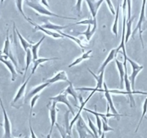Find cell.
<instances>
[{
  "label": "cell",
  "mask_w": 147,
  "mask_h": 138,
  "mask_svg": "<svg viewBox=\"0 0 147 138\" xmlns=\"http://www.w3.org/2000/svg\"><path fill=\"white\" fill-rule=\"evenodd\" d=\"M146 3V1H144V2H142V7H141V13H140L139 20H138L136 27L135 29H134V31L132 32V35H131L133 38H134V36H135L136 32H137V30L139 31L140 40H141V45H142L143 48H144V41H143L142 33L143 32H144V31L147 28V20L146 19V15H145Z\"/></svg>",
  "instance_id": "6da1fadb"
},
{
  "label": "cell",
  "mask_w": 147,
  "mask_h": 138,
  "mask_svg": "<svg viewBox=\"0 0 147 138\" xmlns=\"http://www.w3.org/2000/svg\"><path fill=\"white\" fill-rule=\"evenodd\" d=\"M28 6H29L30 7L32 8V9L36 11L38 13L40 14V15H46V16H51V17H56L59 18H62V19H71V20H75L77 19V18L75 17H67L64 16H61V15H57V14L53 13V12H51L50 10L47 9V8L44 7L41 4L38 3V2H30V1H28L26 2Z\"/></svg>",
  "instance_id": "7a4b0ae2"
},
{
  "label": "cell",
  "mask_w": 147,
  "mask_h": 138,
  "mask_svg": "<svg viewBox=\"0 0 147 138\" xmlns=\"http://www.w3.org/2000/svg\"><path fill=\"white\" fill-rule=\"evenodd\" d=\"M125 69V76H124V84L125 87V92L127 93V95L128 96L129 98L130 103H131V107L135 106V101L134 98V94H143V95H147V92H143V91H133L131 88V82L128 79V71H127V68Z\"/></svg>",
  "instance_id": "3957f363"
},
{
  "label": "cell",
  "mask_w": 147,
  "mask_h": 138,
  "mask_svg": "<svg viewBox=\"0 0 147 138\" xmlns=\"http://www.w3.org/2000/svg\"><path fill=\"white\" fill-rule=\"evenodd\" d=\"M76 127H77V129L78 131L80 138H87L88 134L91 135V136L93 138H95L94 137V134L90 130V128L87 126L85 122L84 121V119H83L82 116H80L79 117L78 120L76 122Z\"/></svg>",
  "instance_id": "277c9868"
},
{
  "label": "cell",
  "mask_w": 147,
  "mask_h": 138,
  "mask_svg": "<svg viewBox=\"0 0 147 138\" xmlns=\"http://www.w3.org/2000/svg\"><path fill=\"white\" fill-rule=\"evenodd\" d=\"M127 61L129 62L130 64H131V68H132V73H131V75L128 76V79H129L130 82H131V88H132L133 91H135L136 78L137 75L139 74L140 71L144 68V66L138 65V63H136L135 61H134V60H131V59H130L128 57V58H127Z\"/></svg>",
  "instance_id": "5b68a950"
},
{
  "label": "cell",
  "mask_w": 147,
  "mask_h": 138,
  "mask_svg": "<svg viewBox=\"0 0 147 138\" xmlns=\"http://www.w3.org/2000/svg\"><path fill=\"white\" fill-rule=\"evenodd\" d=\"M0 105L2 107V112L4 115V136L3 138H11L12 137V127H11V122L8 117L7 113L5 108L4 107L3 102L2 99L0 98Z\"/></svg>",
  "instance_id": "8992f818"
},
{
  "label": "cell",
  "mask_w": 147,
  "mask_h": 138,
  "mask_svg": "<svg viewBox=\"0 0 147 138\" xmlns=\"http://www.w3.org/2000/svg\"><path fill=\"white\" fill-rule=\"evenodd\" d=\"M2 55L8 57L11 60L14 65L16 66L18 68V63H17L16 60L15 59L13 56V53L12 52V49H11V44H10V40H9V29L7 30V36H6V40H5V44H4V48L2 51Z\"/></svg>",
  "instance_id": "52a82bcc"
},
{
  "label": "cell",
  "mask_w": 147,
  "mask_h": 138,
  "mask_svg": "<svg viewBox=\"0 0 147 138\" xmlns=\"http://www.w3.org/2000/svg\"><path fill=\"white\" fill-rule=\"evenodd\" d=\"M127 5H128V14H127L126 19V34H125V44H126L128 41L130 36L132 35V23L134 19V17H131V2L127 1Z\"/></svg>",
  "instance_id": "ba28073f"
},
{
  "label": "cell",
  "mask_w": 147,
  "mask_h": 138,
  "mask_svg": "<svg viewBox=\"0 0 147 138\" xmlns=\"http://www.w3.org/2000/svg\"><path fill=\"white\" fill-rule=\"evenodd\" d=\"M50 100H52V101H55V102L56 103L59 102V103H62V104H64V105L67 107L68 109H69V111L71 112L72 115H74V114H75L74 113V110L73 107H72L70 102H69V101L68 100L67 94H66L64 91H63V92L59 94V95L56 96L51 97Z\"/></svg>",
  "instance_id": "9c48e42d"
},
{
  "label": "cell",
  "mask_w": 147,
  "mask_h": 138,
  "mask_svg": "<svg viewBox=\"0 0 147 138\" xmlns=\"http://www.w3.org/2000/svg\"><path fill=\"white\" fill-rule=\"evenodd\" d=\"M0 61L2 62V63H3L4 64L7 66V68L9 69V71H10L11 73V76H12L11 79H12V81H15L17 76H18V73H17L16 69H15L12 62L11 61V60H8V57L2 55V52L0 53Z\"/></svg>",
  "instance_id": "30bf717a"
},
{
  "label": "cell",
  "mask_w": 147,
  "mask_h": 138,
  "mask_svg": "<svg viewBox=\"0 0 147 138\" xmlns=\"http://www.w3.org/2000/svg\"><path fill=\"white\" fill-rule=\"evenodd\" d=\"M56 104H57V103L53 101L52 105L49 107V117H50V119H51V129H50V132H49V134H50V135H51L52 131H53V127H54L56 124V119H57V112H58V109L57 108H56Z\"/></svg>",
  "instance_id": "8fae6325"
},
{
  "label": "cell",
  "mask_w": 147,
  "mask_h": 138,
  "mask_svg": "<svg viewBox=\"0 0 147 138\" xmlns=\"http://www.w3.org/2000/svg\"><path fill=\"white\" fill-rule=\"evenodd\" d=\"M103 2H104L103 0H100V1H92V0H91V1H86L85 2V3L88 6L89 9L90 11V14L92 15L93 19H96L97 12H98L100 6H101Z\"/></svg>",
  "instance_id": "7c38bea8"
},
{
  "label": "cell",
  "mask_w": 147,
  "mask_h": 138,
  "mask_svg": "<svg viewBox=\"0 0 147 138\" xmlns=\"http://www.w3.org/2000/svg\"><path fill=\"white\" fill-rule=\"evenodd\" d=\"M95 92H96V91H92V93H91V94H90V95L88 96V97H87V98H86V100H85V101H83V99H82V96H80V101H81V105H80V110H79V112H77V115H76V116L74 117V119H72V121H71V122L70 125H69V130H70V131H71L72 127H73L74 124L75 123V122H77V121L78 120L79 117H80L81 116V112H82V111L83 109H84V106H85V105H86V104H87V103L88 102V101H89V100H90V98H91L92 96H93V94H94V93H95Z\"/></svg>",
  "instance_id": "4fadbf2b"
},
{
  "label": "cell",
  "mask_w": 147,
  "mask_h": 138,
  "mask_svg": "<svg viewBox=\"0 0 147 138\" xmlns=\"http://www.w3.org/2000/svg\"><path fill=\"white\" fill-rule=\"evenodd\" d=\"M58 81H66V82L69 83V84L71 83V81H69V78H68L66 72H65L64 71H59V72L57 73L54 76L52 77L51 78L46 80V82L49 83V84H54V83L58 82Z\"/></svg>",
  "instance_id": "5bb4252c"
},
{
  "label": "cell",
  "mask_w": 147,
  "mask_h": 138,
  "mask_svg": "<svg viewBox=\"0 0 147 138\" xmlns=\"http://www.w3.org/2000/svg\"><path fill=\"white\" fill-rule=\"evenodd\" d=\"M29 23H30L31 25H33L34 26V31H36V30H40L41 31V32H44L46 35H48V36H51V37L53 38H56V39H58V38H63V36H61L60 34L58 33V32H53V31H51V30H49V29H44V28L42 27L41 26H40V25H37V24H35V22H32V20H30L29 22Z\"/></svg>",
  "instance_id": "9a60e30c"
},
{
  "label": "cell",
  "mask_w": 147,
  "mask_h": 138,
  "mask_svg": "<svg viewBox=\"0 0 147 138\" xmlns=\"http://www.w3.org/2000/svg\"><path fill=\"white\" fill-rule=\"evenodd\" d=\"M103 87H104V94H105V96L106 98V100H107V105H108L109 107H110V109H111V111H112L113 114H114V115H119V114L118 113V112H117L116 109H115V106H114V104H113V99H112V97H111V95H110V93L109 92V89L108 88H107V85H106L105 83H104L103 84Z\"/></svg>",
  "instance_id": "2e32d148"
},
{
  "label": "cell",
  "mask_w": 147,
  "mask_h": 138,
  "mask_svg": "<svg viewBox=\"0 0 147 138\" xmlns=\"http://www.w3.org/2000/svg\"><path fill=\"white\" fill-rule=\"evenodd\" d=\"M31 76H32L30 75L29 77H28V78H27L25 81H24V83L22 84V86L20 87V88L18 89V93L16 94V96H15V98H14V99H13V101H12V105H15V103L18 102V101H19V100L20 99L22 96H23L24 94H25V88H26L27 85H28V82H29Z\"/></svg>",
  "instance_id": "e0dca14e"
},
{
  "label": "cell",
  "mask_w": 147,
  "mask_h": 138,
  "mask_svg": "<svg viewBox=\"0 0 147 138\" xmlns=\"http://www.w3.org/2000/svg\"><path fill=\"white\" fill-rule=\"evenodd\" d=\"M117 53H118V52H117L116 49H112V50H110L108 56H107V58H106V59L105 60V61L103 62L102 64L101 67L100 68V70H99L98 71L99 74L102 72V71H105V68L107 67L108 63L112 61L114 58H115V56H116Z\"/></svg>",
  "instance_id": "ac0fdd59"
},
{
  "label": "cell",
  "mask_w": 147,
  "mask_h": 138,
  "mask_svg": "<svg viewBox=\"0 0 147 138\" xmlns=\"http://www.w3.org/2000/svg\"><path fill=\"white\" fill-rule=\"evenodd\" d=\"M49 85V83L45 82L44 84H42L41 85L35 87V88H33L32 90H31V91L28 93V94H27L26 98H25V102L26 103L27 101H28L29 99L32 98L34 96L37 95V94H38L39 92H40L42 90L44 89V88H46V87H47Z\"/></svg>",
  "instance_id": "d6986e66"
},
{
  "label": "cell",
  "mask_w": 147,
  "mask_h": 138,
  "mask_svg": "<svg viewBox=\"0 0 147 138\" xmlns=\"http://www.w3.org/2000/svg\"><path fill=\"white\" fill-rule=\"evenodd\" d=\"M59 58H38L37 60L32 61V63H33V66H32V71H31L30 75L32 76V74H35V71L37 70L38 67L40 64H42V63H46V62H48V61H50V60H59Z\"/></svg>",
  "instance_id": "ffe728a7"
},
{
  "label": "cell",
  "mask_w": 147,
  "mask_h": 138,
  "mask_svg": "<svg viewBox=\"0 0 147 138\" xmlns=\"http://www.w3.org/2000/svg\"><path fill=\"white\" fill-rule=\"evenodd\" d=\"M42 27L44 28V29H49V30H56V32L58 31H61L62 29H65V28L69 27V25H66V26H62V25H54L52 22H50L49 21H46L45 22L44 25H42Z\"/></svg>",
  "instance_id": "44dd1931"
},
{
  "label": "cell",
  "mask_w": 147,
  "mask_h": 138,
  "mask_svg": "<svg viewBox=\"0 0 147 138\" xmlns=\"http://www.w3.org/2000/svg\"><path fill=\"white\" fill-rule=\"evenodd\" d=\"M115 63H116L117 68H118V73H119L120 81H121V88L123 89L124 84V76H125V69H124L123 63L115 58Z\"/></svg>",
  "instance_id": "7402d4cb"
},
{
  "label": "cell",
  "mask_w": 147,
  "mask_h": 138,
  "mask_svg": "<svg viewBox=\"0 0 147 138\" xmlns=\"http://www.w3.org/2000/svg\"><path fill=\"white\" fill-rule=\"evenodd\" d=\"M92 25H87V30L84 31L83 32H79V35H84V36L87 38V41H90L91 40V38H92L93 35L95 33L96 30H97V25H93L92 27H91Z\"/></svg>",
  "instance_id": "603a6c76"
},
{
  "label": "cell",
  "mask_w": 147,
  "mask_h": 138,
  "mask_svg": "<svg viewBox=\"0 0 147 138\" xmlns=\"http://www.w3.org/2000/svg\"><path fill=\"white\" fill-rule=\"evenodd\" d=\"M44 39H45V36H43V37H42V38L40 39L38 43H35V44L32 43V45L31 46L30 50H31V53H32V61H34V60H37V59L38 58V50L39 47H40V46L41 45V43H43Z\"/></svg>",
  "instance_id": "cb8c5ba5"
},
{
  "label": "cell",
  "mask_w": 147,
  "mask_h": 138,
  "mask_svg": "<svg viewBox=\"0 0 147 138\" xmlns=\"http://www.w3.org/2000/svg\"><path fill=\"white\" fill-rule=\"evenodd\" d=\"M88 71L94 77V78L97 81V86H96V88L97 89H102V85L104 84V81H103V79H104V72L105 71H102V72L100 73L98 76H96V74H94L92 71H90V69L88 68Z\"/></svg>",
  "instance_id": "d4e9b609"
},
{
  "label": "cell",
  "mask_w": 147,
  "mask_h": 138,
  "mask_svg": "<svg viewBox=\"0 0 147 138\" xmlns=\"http://www.w3.org/2000/svg\"><path fill=\"white\" fill-rule=\"evenodd\" d=\"M92 52V50H88L87 52H85V53H83L82 56H81V57L77 58L73 62V63H71L70 65H69V66H68V67L71 68V67H72V66H77V65L81 63L83 61V60H87V59H90V58H91V56H90V54H91Z\"/></svg>",
  "instance_id": "484cf974"
},
{
  "label": "cell",
  "mask_w": 147,
  "mask_h": 138,
  "mask_svg": "<svg viewBox=\"0 0 147 138\" xmlns=\"http://www.w3.org/2000/svg\"><path fill=\"white\" fill-rule=\"evenodd\" d=\"M15 31H16L17 36H18V38H19V40H20V41L21 45H22V48H23L24 50H25V51H26L28 49L30 48V47H31V46L32 45V43H31V42H28V40H25V39L23 37H22V35L20 33L19 31H18V29H17V27L15 28Z\"/></svg>",
  "instance_id": "4316f807"
},
{
  "label": "cell",
  "mask_w": 147,
  "mask_h": 138,
  "mask_svg": "<svg viewBox=\"0 0 147 138\" xmlns=\"http://www.w3.org/2000/svg\"><path fill=\"white\" fill-rule=\"evenodd\" d=\"M57 32H58V33L60 34L61 36H63V37L67 38L70 39V40H73V41L75 42V43H77V44L78 45V46H80V47L81 48L82 50V51H84V49H85V47L82 46V41L80 40V39L77 38H75V37H73V36H70V35H67V34L64 33V32H62V31H58Z\"/></svg>",
  "instance_id": "83f0119b"
},
{
  "label": "cell",
  "mask_w": 147,
  "mask_h": 138,
  "mask_svg": "<svg viewBox=\"0 0 147 138\" xmlns=\"http://www.w3.org/2000/svg\"><path fill=\"white\" fill-rule=\"evenodd\" d=\"M63 91H64L66 94H69V95H71V96H73L74 98V101H76V103H77V101H78V100H77L78 96H77V93L76 92V89L74 88V86L73 85H72L71 82L70 84H69V86H67V88H66Z\"/></svg>",
  "instance_id": "f1b7e54d"
},
{
  "label": "cell",
  "mask_w": 147,
  "mask_h": 138,
  "mask_svg": "<svg viewBox=\"0 0 147 138\" xmlns=\"http://www.w3.org/2000/svg\"><path fill=\"white\" fill-rule=\"evenodd\" d=\"M26 63H25V74H24L23 76V80H25V77H26L27 71H28V69L29 68L30 65V63L32 61V53H31L30 48L26 50Z\"/></svg>",
  "instance_id": "f546056e"
},
{
  "label": "cell",
  "mask_w": 147,
  "mask_h": 138,
  "mask_svg": "<svg viewBox=\"0 0 147 138\" xmlns=\"http://www.w3.org/2000/svg\"><path fill=\"white\" fill-rule=\"evenodd\" d=\"M119 13H120V4H118L117 10L115 11V21H114L113 25V27H112L113 33H114V35H115L116 37L117 36H118V18H119Z\"/></svg>",
  "instance_id": "4dcf8cb0"
},
{
  "label": "cell",
  "mask_w": 147,
  "mask_h": 138,
  "mask_svg": "<svg viewBox=\"0 0 147 138\" xmlns=\"http://www.w3.org/2000/svg\"><path fill=\"white\" fill-rule=\"evenodd\" d=\"M15 5H16V6H17V8H18V9L19 10V12H20V14L22 15V16L25 18V20L28 21V22H29L31 19H30V18H28V17L25 15V14L24 13V12H23V9H22V4H23V2H24L23 1L19 0V1H15Z\"/></svg>",
  "instance_id": "1f68e13d"
},
{
  "label": "cell",
  "mask_w": 147,
  "mask_h": 138,
  "mask_svg": "<svg viewBox=\"0 0 147 138\" xmlns=\"http://www.w3.org/2000/svg\"><path fill=\"white\" fill-rule=\"evenodd\" d=\"M97 25V19H84V20L80 21V22H77L76 23L73 24V25Z\"/></svg>",
  "instance_id": "d6a6232c"
},
{
  "label": "cell",
  "mask_w": 147,
  "mask_h": 138,
  "mask_svg": "<svg viewBox=\"0 0 147 138\" xmlns=\"http://www.w3.org/2000/svg\"><path fill=\"white\" fill-rule=\"evenodd\" d=\"M87 119H88V125H89V127H90V130L92 132V133L94 134V137L95 138H98V130H97V127H95V125H94V123L92 122V121L91 120V119L90 118V117H87Z\"/></svg>",
  "instance_id": "836d02e7"
},
{
  "label": "cell",
  "mask_w": 147,
  "mask_h": 138,
  "mask_svg": "<svg viewBox=\"0 0 147 138\" xmlns=\"http://www.w3.org/2000/svg\"><path fill=\"white\" fill-rule=\"evenodd\" d=\"M146 113H147V97H146V99H145V101H144V105H143V112H142V115H141V119H140L139 122H138V126H137L135 132H137V131H138V128H139L140 125H141V122H142L143 119H144V117H145L146 114Z\"/></svg>",
  "instance_id": "e575fe53"
},
{
  "label": "cell",
  "mask_w": 147,
  "mask_h": 138,
  "mask_svg": "<svg viewBox=\"0 0 147 138\" xmlns=\"http://www.w3.org/2000/svg\"><path fill=\"white\" fill-rule=\"evenodd\" d=\"M56 127H57L58 129H59V132H60V135H61V136L62 138H71V135L66 132V129H64L63 127H61V126H59L57 123L56 124Z\"/></svg>",
  "instance_id": "d590c367"
},
{
  "label": "cell",
  "mask_w": 147,
  "mask_h": 138,
  "mask_svg": "<svg viewBox=\"0 0 147 138\" xmlns=\"http://www.w3.org/2000/svg\"><path fill=\"white\" fill-rule=\"evenodd\" d=\"M102 131L103 132H110V131H114V129L113 128L110 127V126L108 125V124L107 123V122L104 121L102 119Z\"/></svg>",
  "instance_id": "8d00e7d4"
},
{
  "label": "cell",
  "mask_w": 147,
  "mask_h": 138,
  "mask_svg": "<svg viewBox=\"0 0 147 138\" xmlns=\"http://www.w3.org/2000/svg\"><path fill=\"white\" fill-rule=\"evenodd\" d=\"M40 97V95L39 94H37V95L34 96L30 100V115H32V109H33V107H35V103L36 101H38V98Z\"/></svg>",
  "instance_id": "74e56055"
},
{
  "label": "cell",
  "mask_w": 147,
  "mask_h": 138,
  "mask_svg": "<svg viewBox=\"0 0 147 138\" xmlns=\"http://www.w3.org/2000/svg\"><path fill=\"white\" fill-rule=\"evenodd\" d=\"M96 117V120H97V128L98 130V135H102V119L97 115H95Z\"/></svg>",
  "instance_id": "f35d334b"
},
{
  "label": "cell",
  "mask_w": 147,
  "mask_h": 138,
  "mask_svg": "<svg viewBox=\"0 0 147 138\" xmlns=\"http://www.w3.org/2000/svg\"><path fill=\"white\" fill-rule=\"evenodd\" d=\"M105 2L107 3V7H108L109 9L110 10L112 15H115V9H114V6L113 5L112 2H111V1H108V0H107V1H105Z\"/></svg>",
  "instance_id": "ab89813d"
},
{
  "label": "cell",
  "mask_w": 147,
  "mask_h": 138,
  "mask_svg": "<svg viewBox=\"0 0 147 138\" xmlns=\"http://www.w3.org/2000/svg\"><path fill=\"white\" fill-rule=\"evenodd\" d=\"M83 3L82 1H77V4H76V9H77V12L78 13L79 16L81 15V7L82 4Z\"/></svg>",
  "instance_id": "60d3db41"
},
{
  "label": "cell",
  "mask_w": 147,
  "mask_h": 138,
  "mask_svg": "<svg viewBox=\"0 0 147 138\" xmlns=\"http://www.w3.org/2000/svg\"><path fill=\"white\" fill-rule=\"evenodd\" d=\"M29 126H30V135H31V138H38L37 136L35 135V134L34 133L33 129L32 128V125H31V122L30 120L29 121Z\"/></svg>",
  "instance_id": "b9f144b4"
},
{
  "label": "cell",
  "mask_w": 147,
  "mask_h": 138,
  "mask_svg": "<svg viewBox=\"0 0 147 138\" xmlns=\"http://www.w3.org/2000/svg\"><path fill=\"white\" fill-rule=\"evenodd\" d=\"M40 3H41V4H43V5H46V6L47 7H48L49 6V3H48L47 1H41V2H40Z\"/></svg>",
  "instance_id": "7bdbcfd3"
},
{
  "label": "cell",
  "mask_w": 147,
  "mask_h": 138,
  "mask_svg": "<svg viewBox=\"0 0 147 138\" xmlns=\"http://www.w3.org/2000/svg\"><path fill=\"white\" fill-rule=\"evenodd\" d=\"M100 138H105V136L104 132H102V135H101V137H100Z\"/></svg>",
  "instance_id": "ee69618b"
},
{
  "label": "cell",
  "mask_w": 147,
  "mask_h": 138,
  "mask_svg": "<svg viewBox=\"0 0 147 138\" xmlns=\"http://www.w3.org/2000/svg\"><path fill=\"white\" fill-rule=\"evenodd\" d=\"M51 135H50V134H49V135L46 136V138H51Z\"/></svg>",
  "instance_id": "f6af8a7d"
},
{
  "label": "cell",
  "mask_w": 147,
  "mask_h": 138,
  "mask_svg": "<svg viewBox=\"0 0 147 138\" xmlns=\"http://www.w3.org/2000/svg\"><path fill=\"white\" fill-rule=\"evenodd\" d=\"M11 138H15V137H11ZM24 138H27V137H24Z\"/></svg>",
  "instance_id": "bcb514c9"
}]
</instances>
